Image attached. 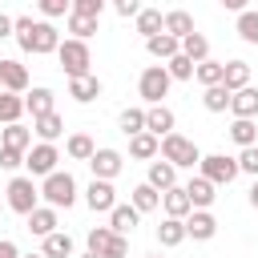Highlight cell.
<instances>
[{
	"mask_svg": "<svg viewBox=\"0 0 258 258\" xmlns=\"http://www.w3.org/2000/svg\"><path fill=\"white\" fill-rule=\"evenodd\" d=\"M12 36H16V44H20L24 52H32V56H48V52H56V44H60L56 24H52V20H32V16H12Z\"/></svg>",
	"mask_w": 258,
	"mask_h": 258,
	"instance_id": "obj_1",
	"label": "cell"
},
{
	"mask_svg": "<svg viewBox=\"0 0 258 258\" xmlns=\"http://www.w3.org/2000/svg\"><path fill=\"white\" fill-rule=\"evenodd\" d=\"M40 198L52 210H69L77 202V177L69 169H52L48 177H40Z\"/></svg>",
	"mask_w": 258,
	"mask_h": 258,
	"instance_id": "obj_2",
	"label": "cell"
},
{
	"mask_svg": "<svg viewBox=\"0 0 258 258\" xmlns=\"http://www.w3.org/2000/svg\"><path fill=\"white\" fill-rule=\"evenodd\" d=\"M4 202H8V210L12 214H32L36 206H40V185L28 177V173H16L12 181H8V189H4Z\"/></svg>",
	"mask_w": 258,
	"mask_h": 258,
	"instance_id": "obj_3",
	"label": "cell"
},
{
	"mask_svg": "<svg viewBox=\"0 0 258 258\" xmlns=\"http://www.w3.org/2000/svg\"><path fill=\"white\" fill-rule=\"evenodd\" d=\"M56 60H60L64 77H85V73H93V69H89V64H93L89 40H77V36H69V40L56 44Z\"/></svg>",
	"mask_w": 258,
	"mask_h": 258,
	"instance_id": "obj_4",
	"label": "cell"
},
{
	"mask_svg": "<svg viewBox=\"0 0 258 258\" xmlns=\"http://www.w3.org/2000/svg\"><path fill=\"white\" fill-rule=\"evenodd\" d=\"M157 157L173 161L177 169H194V165L202 161V149H198L189 137H181V133H165V137H161V149H157Z\"/></svg>",
	"mask_w": 258,
	"mask_h": 258,
	"instance_id": "obj_5",
	"label": "cell"
},
{
	"mask_svg": "<svg viewBox=\"0 0 258 258\" xmlns=\"http://www.w3.org/2000/svg\"><path fill=\"white\" fill-rule=\"evenodd\" d=\"M56 161H60L56 141H36V145H28V153H24V169H28V177H48V173L56 169Z\"/></svg>",
	"mask_w": 258,
	"mask_h": 258,
	"instance_id": "obj_6",
	"label": "cell"
},
{
	"mask_svg": "<svg viewBox=\"0 0 258 258\" xmlns=\"http://www.w3.org/2000/svg\"><path fill=\"white\" fill-rule=\"evenodd\" d=\"M169 85H173V77L165 73V64H149V69L137 77V93H141L145 105H157V101L169 93Z\"/></svg>",
	"mask_w": 258,
	"mask_h": 258,
	"instance_id": "obj_7",
	"label": "cell"
},
{
	"mask_svg": "<svg viewBox=\"0 0 258 258\" xmlns=\"http://www.w3.org/2000/svg\"><path fill=\"white\" fill-rule=\"evenodd\" d=\"M198 173L210 177L214 185H230V181L238 177V157H226V153H202Z\"/></svg>",
	"mask_w": 258,
	"mask_h": 258,
	"instance_id": "obj_8",
	"label": "cell"
},
{
	"mask_svg": "<svg viewBox=\"0 0 258 258\" xmlns=\"http://www.w3.org/2000/svg\"><path fill=\"white\" fill-rule=\"evenodd\" d=\"M85 206H89L93 214H109V210L117 206V189H113V181L93 177V181H89V189H85Z\"/></svg>",
	"mask_w": 258,
	"mask_h": 258,
	"instance_id": "obj_9",
	"label": "cell"
},
{
	"mask_svg": "<svg viewBox=\"0 0 258 258\" xmlns=\"http://www.w3.org/2000/svg\"><path fill=\"white\" fill-rule=\"evenodd\" d=\"M89 169H93V177H105V181H113V177L125 169V157H121L117 149H93V157H89Z\"/></svg>",
	"mask_w": 258,
	"mask_h": 258,
	"instance_id": "obj_10",
	"label": "cell"
},
{
	"mask_svg": "<svg viewBox=\"0 0 258 258\" xmlns=\"http://www.w3.org/2000/svg\"><path fill=\"white\" fill-rule=\"evenodd\" d=\"M214 234H218V218H214L210 210H189V214H185V238L210 242Z\"/></svg>",
	"mask_w": 258,
	"mask_h": 258,
	"instance_id": "obj_11",
	"label": "cell"
},
{
	"mask_svg": "<svg viewBox=\"0 0 258 258\" xmlns=\"http://www.w3.org/2000/svg\"><path fill=\"white\" fill-rule=\"evenodd\" d=\"M173 125H177V117H173V109L169 105H149L145 109V129L153 133V137H165V133H173Z\"/></svg>",
	"mask_w": 258,
	"mask_h": 258,
	"instance_id": "obj_12",
	"label": "cell"
},
{
	"mask_svg": "<svg viewBox=\"0 0 258 258\" xmlns=\"http://www.w3.org/2000/svg\"><path fill=\"white\" fill-rule=\"evenodd\" d=\"M185 194H189V206H194V210H210V206H214V198H218V185H214L210 177H202V173H198V177H189V181H185Z\"/></svg>",
	"mask_w": 258,
	"mask_h": 258,
	"instance_id": "obj_13",
	"label": "cell"
},
{
	"mask_svg": "<svg viewBox=\"0 0 258 258\" xmlns=\"http://www.w3.org/2000/svg\"><path fill=\"white\" fill-rule=\"evenodd\" d=\"M137 222H141V210H137L133 202H129V206L117 202V206L109 210V230H113V234H125V238H129V234L137 230Z\"/></svg>",
	"mask_w": 258,
	"mask_h": 258,
	"instance_id": "obj_14",
	"label": "cell"
},
{
	"mask_svg": "<svg viewBox=\"0 0 258 258\" xmlns=\"http://www.w3.org/2000/svg\"><path fill=\"white\" fill-rule=\"evenodd\" d=\"M0 89H8V93H28V69L20 64V60H0Z\"/></svg>",
	"mask_w": 258,
	"mask_h": 258,
	"instance_id": "obj_15",
	"label": "cell"
},
{
	"mask_svg": "<svg viewBox=\"0 0 258 258\" xmlns=\"http://www.w3.org/2000/svg\"><path fill=\"white\" fill-rule=\"evenodd\" d=\"M69 97H73L77 105H89V101H97V97H101V81H97V73L69 77Z\"/></svg>",
	"mask_w": 258,
	"mask_h": 258,
	"instance_id": "obj_16",
	"label": "cell"
},
{
	"mask_svg": "<svg viewBox=\"0 0 258 258\" xmlns=\"http://www.w3.org/2000/svg\"><path fill=\"white\" fill-rule=\"evenodd\" d=\"M145 181H149L153 189H169V185H177V165H173V161H165V157H153V161H149Z\"/></svg>",
	"mask_w": 258,
	"mask_h": 258,
	"instance_id": "obj_17",
	"label": "cell"
},
{
	"mask_svg": "<svg viewBox=\"0 0 258 258\" xmlns=\"http://www.w3.org/2000/svg\"><path fill=\"white\" fill-rule=\"evenodd\" d=\"M161 210H165V218H185V214L194 210L185 185H169V189H161Z\"/></svg>",
	"mask_w": 258,
	"mask_h": 258,
	"instance_id": "obj_18",
	"label": "cell"
},
{
	"mask_svg": "<svg viewBox=\"0 0 258 258\" xmlns=\"http://www.w3.org/2000/svg\"><path fill=\"white\" fill-rule=\"evenodd\" d=\"M230 113L234 117H258V89L254 85H242L230 93Z\"/></svg>",
	"mask_w": 258,
	"mask_h": 258,
	"instance_id": "obj_19",
	"label": "cell"
},
{
	"mask_svg": "<svg viewBox=\"0 0 258 258\" xmlns=\"http://www.w3.org/2000/svg\"><path fill=\"white\" fill-rule=\"evenodd\" d=\"M52 109H56V93H52V89L36 85V89H28V93H24V113L40 117V113H52Z\"/></svg>",
	"mask_w": 258,
	"mask_h": 258,
	"instance_id": "obj_20",
	"label": "cell"
},
{
	"mask_svg": "<svg viewBox=\"0 0 258 258\" xmlns=\"http://www.w3.org/2000/svg\"><path fill=\"white\" fill-rule=\"evenodd\" d=\"M157 149H161V137H153L149 129H141V133L129 137V157H137V161H153Z\"/></svg>",
	"mask_w": 258,
	"mask_h": 258,
	"instance_id": "obj_21",
	"label": "cell"
},
{
	"mask_svg": "<svg viewBox=\"0 0 258 258\" xmlns=\"http://www.w3.org/2000/svg\"><path fill=\"white\" fill-rule=\"evenodd\" d=\"M32 133L40 137V141H56L60 133H64V117L52 109V113H40V117H32Z\"/></svg>",
	"mask_w": 258,
	"mask_h": 258,
	"instance_id": "obj_22",
	"label": "cell"
},
{
	"mask_svg": "<svg viewBox=\"0 0 258 258\" xmlns=\"http://www.w3.org/2000/svg\"><path fill=\"white\" fill-rule=\"evenodd\" d=\"M56 226H60V218H56V210H52V206H36V210L28 214V234H36V238L52 234Z\"/></svg>",
	"mask_w": 258,
	"mask_h": 258,
	"instance_id": "obj_23",
	"label": "cell"
},
{
	"mask_svg": "<svg viewBox=\"0 0 258 258\" xmlns=\"http://www.w3.org/2000/svg\"><path fill=\"white\" fill-rule=\"evenodd\" d=\"M145 48H149L153 60H169L173 52H181V40L169 36V32H157V36H145Z\"/></svg>",
	"mask_w": 258,
	"mask_h": 258,
	"instance_id": "obj_24",
	"label": "cell"
},
{
	"mask_svg": "<svg viewBox=\"0 0 258 258\" xmlns=\"http://www.w3.org/2000/svg\"><path fill=\"white\" fill-rule=\"evenodd\" d=\"M230 141L242 149V145H258V125L254 117H234L230 121Z\"/></svg>",
	"mask_w": 258,
	"mask_h": 258,
	"instance_id": "obj_25",
	"label": "cell"
},
{
	"mask_svg": "<svg viewBox=\"0 0 258 258\" xmlns=\"http://www.w3.org/2000/svg\"><path fill=\"white\" fill-rule=\"evenodd\" d=\"M129 194H133L129 202H133V206H137L141 214H153V210H161V189H153L149 181H141V185H133Z\"/></svg>",
	"mask_w": 258,
	"mask_h": 258,
	"instance_id": "obj_26",
	"label": "cell"
},
{
	"mask_svg": "<svg viewBox=\"0 0 258 258\" xmlns=\"http://www.w3.org/2000/svg\"><path fill=\"white\" fill-rule=\"evenodd\" d=\"M157 242H161L165 250L181 246V242H185V218H165V222L157 226Z\"/></svg>",
	"mask_w": 258,
	"mask_h": 258,
	"instance_id": "obj_27",
	"label": "cell"
},
{
	"mask_svg": "<svg viewBox=\"0 0 258 258\" xmlns=\"http://www.w3.org/2000/svg\"><path fill=\"white\" fill-rule=\"evenodd\" d=\"M40 254H44V258H73V238H69L64 230H52V234H44Z\"/></svg>",
	"mask_w": 258,
	"mask_h": 258,
	"instance_id": "obj_28",
	"label": "cell"
},
{
	"mask_svg": "<svg viewBox=\"0 0 258 258\" xmlns=\"http://www.w3.org/2000/svg\"><path fill=\"white\" fill-rule=\"evenodd\" d=\"M222 85L234 93V89H242V85H250V64L246 60H226L222 64Z\"/></svg>",
	"mask_w": 258,
	"mask_h": 258,
	"instance_id": "obj_29",
	"label": "cell"
},
{
	"mask_svg": "<svg viewBox=\"0 0 258 258\" xmlns=\"http://www.w3.org/2000/svg\"><path fill=\"white\" fill-rule=\"evenodd\" d=\"M0 145L28 153V145H32V129H24L20 121H12V125H4V133H0Z\"/></svg>",
	"mask_w": 258,
	"mask_h": 258,
	"instance_id": "obj_30",
	"label": "cell"
},
{
	"mask_svg": "<svg viewBox=\"0 0 258 258\" xmlns=\"http://www.w3.org/2000/svg\"><path fill=\"white\" fill-rule=\"evenodd\" d=\"M20 117H24V97L0 89V125H12V121H20Z\"/></svg>",
	"mask_w": 258,
	"mask_h": 258,
	"instance_id": "obj_31",
	"label": "cell"
},
{
	"mask_svg": "<svg viewBox=\"0 0 258 258\" xmlns=\"http://www.w3.org/2000/svg\"><path fill=\"white\" fill-rule=\"evenodd\" d=\"M133 24H137L141 36H157V32H165V16H161L157 8H141V12L133 16Z\"/></svg>",
	"mask_w": 258,
	"mask_h": 258,
	"instance_id": "obj_32",
	"label": "cell"
},
{
	"mask_svg": "<svg viewBox=\"0 0 258 258\" xmlns=\"http://www.w3.org/2000/svg\"><path fill=\"white\" fill-rule=\"evenodd\" d=\"M165 32H169V36H177V40H181V36H189V32H194V16H189L185 8L165 12Z\"/></svg>",
	"mask_w": 258,
	"mask_h": 258,
	"instance_id": "obj_33",
	"label": "cell"
},
{
	"mask_svg": "<svg viewBox=\"0 0 258 258\" xmlns=\"http://www.w3.org/2000/svg\"><path fill=\"white\" fill-rule=\"evenodd\" d=\"M97 20H101V16H81V12H69V16H64V28H69L77 40H89V36L97 32Z\"/></svg>",
	"mask_w": 258,
	"mask_h": 258,
	"instance_id": "obj_34",
	"label": "cell"
},
{
	"mask_svg": "<svg viewBox=\"0 0 258 258\" xmlns=\"http://www.w3.org/2000/svg\"><path fill=\"white\" fill-rule=\"evenodd\" d=\"M222 64H226V60H210V56L198 60V64H194V81H198L202 89H206V85H222Z\"/></svg>",
	"mask_w": 258,
	"mask_h": 258,
	"instance_id": "obj_35",
	"label": "cell"
},
{
	"mask_svg": "<svg viewBox=\"0 0 258 258\" xmlns=\"http://www.w3.org/2000/svg\"><path fill=\"white\" fill-rule=\"evenodd\" d=\"M202 105H206L210 113H226V109H230V89H226V85H206V89H202Z\"/></svg>",
	"mask_w": 258,
	"mask_h": 258,
	"instance_id": "obj_36",
	"label": "cell"
},
{
	"mask_svg": "<svg viewBox=\"0 0 258 258\" xmlns=\"http://www.w3.org/2000/svg\"><path fill=\"white\" fill-rule=\"evenodd\" d=\"M93 149H97V145H93V137H89V133H69V141H64V153H69L73 161H89V157H93Z\"/></svg>",
	"mask_w": 258,
	"mask_h": 258,
	"instance_id": "obj_37",
	"label": "cell"
},
{
	"mask_svg": "<svg viewBox=\"0 0 258 258\" xmlns=\"http://www.w3.org/2000/svg\"><path fill=\"white\" fill-rule=\"evenodd\" d=\"M181 52H185L189 60H206V56H210V40H206V36L194 28L189 36H181Z\"/></svg>",
	"mask_w": 258,
	"mask_h": 258,
	"instance_id": "obj_38",
	"label": "cell"
},
{
	"mask_svg": "<svg viewBox=\"0 0 258 258\" xmlns=\"http://www.w3.org/2000/svg\"><path fill=\"white\" fill-rule=\"evenodd\" d=\"M194 64H198V60H189L185 52H173V56L165 60V73H169L173 81H194Z\"/></svg>",
	"mask_w": 258,
	"mask_h": 258,
	"instance_id": "obj_39",
	"label": "cell"
},
{
	"mask_svg": "<svg viewBox=\"0 0 258 258\" xmlns=\"http://www.w3.org/2000/svg\"><path fill=\"white\" fill-rule=\"evenodd\" d=\"M238 36L246 44H258V8H242L238 12Z\"/></svg>",
	"mask_w": 258,
	"mask_h": 258,
	"instance_id": "obj_40",
	"label": "cell"
},
{
	"mask_svg": "<svg viewBox=\"0 0 258 258\" xmlns=\"http://www.w3.org/2000/svg\"><path fill=\"white\" fill-rule=\"evenodd\" d=\"M117 125H121V133H125V137L141 133V129H145V109H121Z\"/></svg>",
	"mask_w": 258,
	"mask_h": 258,
	"instance_id": "obj_41",
	"label": "cell"
},
{
	"mask_svg": "<svg viewBox=\"0 0 258 258\" xmlns=\"http://www.w3.org/2000/svg\"><path fill=\"white\" fill-rule=\"evenodd\" d=\"M36 8H40L44 20H56V16H69L73 12V0H36Z\"/></svg>",
	"mask_w": 258,
	"mask_h": 258,
	"instance_id": "obj_42",
	"label": "cell"
},
{
	"mask_svg": "<svg viewBox=\"0 0 258 258\" xmlns=\"http://www.w3.org/2000/svg\"><path fill=\"white\" fill-rule=\"evenodd\" d=\"M238 173L258 177V145H242V153H238Z\"/></svg>",
	"mask_w": 258,
	"mask_h": 258,
	"instance_id": "obj_43",
	"label": "cell"
},
{
	"mask_svg": "<svg viewBox=\"0 0 258 258\" xmlns=\"http://www.w3.org/2000/svg\"><path fill=\"white\" fill-rule=\"evenodd\" d=\"M109 238H113V230H109V226H93L85 242H89V250H93V254H105V246H109Z\"/></svg>",
	"mask_w": 258,
	"mask_h": 258,
	"instance_id": "obj_44",
	"label": "cell"
},
{
	"mask_svg": "<svg viewBox=\"0 0 258 258\" xmlns=\"http://www.w3.org/2000/svg\"><path fill=\"white\" fill-rule=\"evenodd\" d=\"M101 258H129V238H125V234H113Z\"/></svg>",
	"mask_w": 258,
	"mask_h": 258,
	"instance_id": "obj_45",
	"label": "cell"
},
{
	"mask_svg": "<svg viewBox=\"0 0 258 258\" xmlns=\"http://www.w3.org/2000/svg\"><path fill=\"white\" fill-rule=\"evenodd\" d=\"M20 165H24V153H20V149L0 145V169H20Z\"/></svg>",
	"mask_w": 258,
	"mask_h": 258,
	"instance_id": "obj_46",
	"label": "cell"
},
{
	"mask_svg": "<svg viewBox=\"0 0 258 258\" xmlns=\"http://www.w3.org/2000/svg\"><path fill=\"white\" fill-rule=\"evenodd\" d=\"M105 4H109V0H73V12H81V16H101Z\"/></svg>",
	"mask_w": 258,
	"mask_h": 258,
	"instance_id": "obj_47",
	"label": "cell"
},
{
	"mask_svg": "<svg viewBox=\"0 0 258 258\" xmlns=\"http://www.w3.org/2000/svg\"><path fill=\"white\" fill-rule=\"evenodd\" d=\"M109 4H113V12H117V16H125V20L141 12V0H109Z\"/></svg>",
	"mask_w": 258,
	"mask_h": 258,
	"instance_id": "obj_48",
	"label": "cell"
},
{
	"mask_svg": "<svg viewBox=\"0 0 258 258\" xmlns=\"http://www.w3.org/2000/svg\"><path fill=\"white\" fill-rule=\"evenodd\" d=\"M0 258H20V250H16V242H8V238H0Z\"/></svg>",
	"mask_w": 258,
	"mask_h": 258,
	"instance_id": "obj_49",
	"label": "cell"
},
{
	"mask_svg": "<svg viewBox=\"0 0 258 258\" xmlns=\"http://www.w3.org/2000/svg\"><path fill=\"white\" fill-rule=\"evenodd\" d=\"M8 36H12V16L0 12V40H8Z\"/></svg>",
	"mask_w": 258,
	"mask_h": 258,
	"instance_id": "obj_50",
	"label": "cell"
},
{
	"mask_svg": "<svg viewBox=\"0 0 258 258\" xmlns=\"http://www.w3.org/2000/svg\"><path fill=\"white\" fill-rule=\"evenodd\" d=\"M246 4H250V0H222V8H226V12H242Z\"/></svg>",
	"mask_w": 258,
	"mask_h": 258,
	"instance_id": "obj_51",
	"label": "cell"
},
{
	"mask_svg": "<svg viewBox=\"0 0 258 258\" xmlns=\"http://www.w3.org/2000/svg\"><path fill=\"white\" fill-rule=\"evenodd\" d=\"M250 206L258 210V177H254V185H250Z\"/></svg>",
	"mask_w": 258,
	"mask_h": 258,
	"instance_id": "obj_52",
	"label": "cell"
},
{
	"mask_svg": "<svg viewBox=\"0 0 258 258\" xmlns=\"http://www.w3.org/2000/svg\"><path fill=\"white\" fill-rule=\"evenodd\" d=\"M85 258H101V254H93V250H89V254H85Z\"/></svg>",
	"mask_w": 258,
	"mask_h": 258,
	"instance_id": "obj_53",
	"label": "cell"
},
{
	"mask_svg": "<svg viewBox=\"0 0 258 258\" xmlns=\"http://www.w3.org/2000/svg\"><path fill=\"white\" fill-rule=\"evenodd\" d=\"M145 258H161V254H145Z\"/></svg>",
	"mask_w": 258,
	"mask_h": 258,
	"instance_id": "obj_54",
	"label": "cell"
},
{
	"mask_svg": "<svg viewBox=\"0 0 258 258\" xmlns=\"http://www.w3.org/2000/svg\"><path fill=\"white\" fill-rule=\"evenodd\" d=\"M28 258H44V254H28Z\"/></svg>",
	"mask_w": 258,
	"mask_h": 258,
	"instance_id": "obj_55",
	"label": "cell"
}]
</instances>
